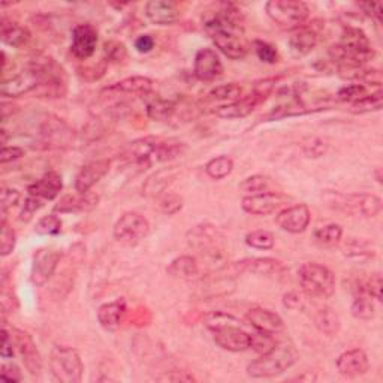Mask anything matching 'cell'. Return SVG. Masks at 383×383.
<instances>
[{
	"mask_svg": "<svg viewBox=\"0 0 383 383\" xmlns=\"http://www.w3.org/2000/svg\"><path fill=\"white\" fill-rule=\"evenodd\" d=\"M204 29L214 45L232 60L245 59L249 44L245 38L240 13L234 5L223 4L216 11H208L202 17Z\"/></svg>",
	"mask_w": 383,
	"mask_h": 383,
	"instance_id": "1",
	"label": "cell"
},
{
	"mask_svg": "<svg viewBox=\"0 0 383 383\" xmlns=\"http://www.w3.org/2000/svg\"><path fill=\"white\" fill-rule=\"evenodd\" d=\"M240 323L237 318L222 311H213L205 318V327L213 331L216 344L229 352H245L252 346V335Z\"/></svg>",
	"mask_w": 383,
	"mask_h": 383,
	"instance_id": "2",
	"label": "cell"
},
{
	"mask_svg": "<svg viewBox=\"0 0 383 383\" xmlns=\"http://www.w3.org/2000/svg\"><path fill=\"white\" fill-rule=\"evenodd\" d=\"M297 347L287 340L275 342L274 347L247 365V375L254 379L275 377L283 375L298 359Z\"/></svg>",
	"mask_w": 383,
	"mask_h": 383,
	"instance_id": "3",
	"label": "cell"
},
{
	"mask_svg": "<svg viewBox=\"0 0 383 383\" xmlns=\"http://www.w3.org/2000/svg\"><path fill=\"white\" fill-rule=\"evenodd\" d=\"M188 245L208 264L223 261L225 237L213 225H198L188 232Z\"/></svg>",
	"mask_w": 383,
	"mask_h": 383,
	"instance_id": "4",
	"label": "cell"
},
{
	"mask_svg": "<svg viewBox=\"0 0 383 383\" xmlns=\"http://www.w3.org/2000/svg\"><path fill=\"white\" fill-rule=\"evenodd\" d=\"M298 278L303 291L311 298L327 299L335 292V275L325 265L307 262L298 270Z\"/></svg>",
	"mask_w": 383,
	"mask_h": 383,
	"instance_id": "5",
	"label": "cell"
},
{
	"mask_svg": "<svg viewBox=\"0 0 383 383\" xmlns=\"http://www.w3.org/2000/svg\"><path fill=\"white\" fill-rule=\"evenodd\" d=\"M50 370L57 382L79 383L84 365L79 353L69 346H54L50 353Z\"/></svg>",
	"mask_w": 383,
	"mask_h": 383,
	"instance_id": "6",
	"label": "cell"
},
{
	"mask_svg": "<svg viewBox=\"0 0 383 383\" xmlns=\"http://www.w3.org/2000/svg\"><path fill=\"white\" fill-rule=\"evenodd\" d=\"M266 15L278 27L285 30H297L309 18V6L299 0H270L265 5Z\"/></svg>",
	"mask_w": 383,
	"mask_h": 383,
	"instance_id": "7",
	"label": "cell"
},
{
	"mask_svg": "<svg viewBox=\"0 0 383 383\" xmlns=\"http://www.w3.org/2000/svg\"><path fill=\"white\" fill-rule=\"evenodd\" d=\"M150 231L148 220L139 213L123 214L112 228V235L124 246H135L144 240Z\"/></svg>",
	"mask_w": 383,
	"mask_h": 383,
	"instance_id": "8",
	"label": "cell"
},
{
	"mask_svg": "<svg viewBox=\"0 0 383 383\" xmlns=\"http://www.w3.org/2000/svg\"><path fill=\"white\" fill-rule=\"evenodd\" d=\"M74 141V131L63 120L48 115L39 127V144L44 148H63Z\"/></svg>",
	"mask_w": 383,
	"mask_h": 383,
	"instance_id": "9",
	"label": "cell"
},
{
	"mask_svg": "<svg viewBox=\"0 0 383 383\" xmlns=\"http://www.w3.org/2000/svg\"><path fill=\"white\" fill-rule=\"evenodd\" d=\"M62 259V253L54 249H39L33 254L30 278L34 286H44L53 277L57 265Z\"/></svg>",
	"mask_w": 383,
	"mask_h": 383,
	"instance_id": "10",
	"label": "cell"
},
{
	"mask_svg": "<svg viewBox=\"0 0 383 383\" xmlns=\"http://www.w3.org/2000/svg\"><path fill=\"white\" fill-rule=\"evenodd\" d=\"M11 332H13L14 344L17 347L18 355L21 356L22 364H25V367L32 376H39L42 371V359L33 339L27 332L17 328H13Z\"/></svg>",
	"mask_w": 383,
	"mask_h": 383,
	"instance_id": "11",
	"label": "cell"
},
{
	"mask_svg": "<svg viewBox=\"0 0 383 383\" xmlns=\"http://www.w3.org/2000/svg\"><path fill=\"white\" fill-rule=\"evenodd\" d=\"M98 30L89 22L78 25L72 32L71 51L79 60H87L95 54L98 46Z\"/></svg>",
	"mask_w": 383,
	"mask_h": 383,
	"instance_id": "12",
	"label": "cell"
},
{
	"mask_svg": "<svg viewBox=\"0 0 383 383\" xmlns=\"http://www.w3.org/2000/svg\"><path fill=\"white\" fill-rule=\"evenodd\" d=\"M193 74L200 81H205V83H210V81L222 77L223 65L219 54L212 48L200 50L195 56Z\"/></svg>",
	"mask_w": 383,
	"mask_h": 383,
	"instance_id": "13",
	"label": "cell"
},
{
	"mask_svg": "<svg viewBox=\"0 0 383 383\" xmlns=\"http://www.w3.org/2000/svg\"><path fill=\"white\" fill-rule=\"evenodd\" d=\"M275 223L278 228L289 232V234H299L304 232L310 223V210L304 204L285 208L275 217Z\"/></svg>",
	"mask_w": 383,
	"mask_h": 383,
	"instance_id": "14",
	"label": "cell"
},
{
	"mask_svg": "<svg viewBox=\"0 0 383 383\" xmlns=\"http://www.w3.org/2000/svg\"><path fill=\"white\" fill-rule=\"evenodd\" d=\"M266 99L265 95L262 93L253 90L249 96L241 98L237 102L226 103V105L219 107L216 110V114L222 119H242L247 117L249 114L253 112V110L257 108L259 103H262Z\"/></svg>",
	"mask_w": 383,
	"mask_h": 383,
	"instance_id": "15",
	"label": "cell"
},
{
	"mask_svg": "<svg viewBox=\"0 0 383 383\" xmlns=\"http://www.w3.org/2000/svg\"><path fill=\"white\" fill-rule=\"evenodd\" d=\"M283 198L278 193L264 192L258 195H249L241 201V208L253 216H266L275 212L282 205Z\"/></svg>",
	"mask_w": 383,
	"mask_h": 383,
	"instance_id": "16",
	"label": "cell"
},
{
	"mask_svg": "<svg viewBox=\"0 0 383 383\" xmlns=\"http://www.w3.org/2000/svg\"><path fill=\"white\" fill-rule=\"evenodd\" d=\"M110 171V162L107 159L93 160L79 169L75 178V190L78 193L89 192L93 186L99 183Z\"/></svg>",
	"mask_w": 383,
	"mask_h": 383,
	"instance_id": "17",
	"label": "cell"
},
{
	"mask_svg": "<svg viewBox=\"0 0 383 383\" xmlns=\"http://www.w3.org/2000/svg\"><path fill=\"white\" fill-rule=\"evenodd\" d=\"M159 138L147 136L129 143L123 150V157L135 165L150 167V157L155 156Z\"/></svg>",
	"mask_w": 383,
	"mask_h": 383,
	"instance_id": "18",
	"label": "cell"
},
{
	"mask_svg": "<svg viewBox=\"0 0 383 383\" xmlns=\"http://www.w3.org/2000/svg\"><path fill=\"white\" fill-rule=\"evenodd\" d=\"M147 18L156 26H171L180 17L178 6L171 0H150L145 5Z\"/></svg>",
	"mask_w": 383,
	"mask_h": 383,
	"instance_id": "19",
	"label": "cell"
},
{
	"mask_svg": "<svg viewBox=\"0 0 383 383\" xmlns=\"http://www.w3.org/2000/svg\"><path fill=\"white\" fill-rule=\"evenodd\" d=\"M337 368L339 373L344 377L363 376L370 368L368 356L363 349L346 351L337 358Z\"/></svg>",
	"mask_w": 383,
	"mask_h": 383,
	"instance_id": "20",
	"label": "cell"
},
{
	"mask_svg": "<svg viewBox=\"0 0 383 383\" xmlns=\"http://www.w3.org/2000/svg\"><path fill=\"white\" fill-rule=\"evenodd\" d=\"M246 319L249 320V323L252 327L259 331V332H265V334H278L282 332L285 328L283 319L277 315V313L266 310V309H252L247 311Z\"/></svg>",
	"mask_w": 383,
	"mask_h": 383,
	"instance_id": "21",
	"label": "cell"
},
{
	"mask_svg": "<svg viewBox=\"0 0 383 383\" xmlns=\"http://www.w3.org/2000/svg\"><path fill=\"white\" fill-rule=\"evenodd\" d=\"M99 204V195L95 192H84L78 195H66L54 207L56 213L66 214V213H84L91 212Z\"/></svg>",
	"mask_w": 383,
	"mask_h": 383,
	"instance_id": "22",
	"label": "cell"
},
{
	"mask_svg": "<svg viewBox=\"0 0 383 383\" xmlns=\"http://www.w3.org/2000/svg\"><path fill=\"white\" fill-rule=\"evenodd\" d=\"M63 189V181L60 174L56 171H50L44 174V176L29 186V195L34 196V198H39L42 201H53L54 198L59 196V193Z\"/></svg>",
	"mask_w": 383,
	"mask_h": 383,
	"instance_id": "23",
	"label": "cell"
},
{
	"mask_svg": "<svg viewBox=\"0 0 383 383\" xmlns=\"http://www.w3.org/2000/svg\"><path fill=\"white\" fill-rule=\"evenodd\" d=\"M126 311H127L126 301L123 298L100 306L98 310V320L100 323V327L107 331L119 330L124 320Z\"/></svg>",
	"mask_w": 383,
	"mask_h": 383,
	"instance_id": "24",
	"label": "cell"
},
{
	"mask_svg": "<svg viewBox=\"0 0 383 383\" xmlns=\"http://www.w3.org/2000/svg\"><path fill=\"white\" fill-rule=\"evenodd\" d=\"M235 270L240 273L249 271L252 274L258 275H278L286 271L285 265L280 261H275L273 258H252L237 262Z\"/></svg>",
	"mask_w": 383,
	"mask_h": 383,
	"instance_id": "25",
	"label": "cell"
},
{
	"mask_svg": "<svg viewBox=\"0 0 383 383\" xmlns=\"http://www.w3.org/2000/svg\"><path fill=\"white\" fill-rule=\"evenodd\" d=\"M108 90L124 93V95H131V96L147 98L148 95H152L153 93V81L147 77H139V75L129 77L119 81V83H115Z\"/></svg>",
	"mask_w": 383,
	"mask_h": 383,
	"instance_id": "26",
	"label": "cell"
},
{
	"mask_svg": "<svg viewBox=\"0 0 383 383\" xmlns=\"http://www.w3.org/2000/svg\"><path fill=\"white\" fill-rule=\"evenodd\" d=\"M318 45V33L310 27H299L294 30L289 38V50L297 57L307 56Z\"/></svg>",
	"mask_w": 383,
	"mask_h": 383,
	"instance_id": "27",
	"label": "cell"
},
{
	"mask_svg": "<svg viewBox=\"0 0 383 383\" xmlns=\"http://www.w3.org/2000/svg\"><path fill=\"white\" fill-rule=\"evenodd\" d=\"M144 99L147 102V115L155 122H167L177 111L176 102L153 95V93Z\"/></svg>",
	"mask_w": 383,
	"mask_h": 383,
	"instance_id": "28",
	"label": "cell"
},
{
	"mask_svg": "<svg viewBox=\"0 0 383 383\" xmlns=\"http://www.w3.org/2000/svg\"><path fill=\"white\" fill-rule=\"evenodd\" d=\"M167 271L174 278H180V280H192V278H195L200 274V265L196 258L184 254V257L174 259L168 265Z\"/></svg>",
	"mask_w": 383,
	"mask_h": 383,
	"instance_id": "29",
	"label": "cell"
},
{
	"mask_svg": "<svg viewBox=\"0 0 383 383\" xmlns=\"http://www.w3.org/2000/svg\"><path fill=\"white\" fill-rule=\"evenodd\" d=\"M176 178V171L172 168L169 169H160L152 177H148L147 181L143 186V193L148 198H153V196H159L165 192V189Z\"/></svg>",
	"mask_w": 383,
	"mask_h": 383,
	"instance_id": "30",
	"label": "cell"
},
{
	"mask_svg": "<svg viewBox=\"0 0 383 383\" xmlns=\"http://www.w3.org/2000/svg\"><path fill=\"white\" fill-rule=\"evenodd\" d=\"M29 39H30V33L27 32L26 27H22L18 25V22L11 21L5 17L2 18V41L6 45L20 48V46L25 45Z\"/></svg>",
	"mask_w": 383,
	"mask_h": 383,
	"instance_id": "31",
	"label": "cell"
},
{
	"mask_svg": "<svg viewBox=\"0 0 383 383\" xmlns=\"http://www.w3.org/2000/svg\"><path fill=\"white\" fill-rule=\"evenodd\" d=\"M313 320H315L316 328L325 335H335L340 331V327H342L339 315L330 307L319 309L316 311L315 318H313Z\"/></svg>",
	"mask_w": 383,
	"mask_h": 383,
	"instance_id": "32",
	"label": "cell"
},
{
	"mask_svg": "<svg viewBox=\"0 0 383 383\" xmlns=\"http://www.w3.org/2000/svg\"><path fill=\"white\" fill-rule=\"evenodd\" d=\"M383 107V93L379 89L375 93H367L365 96L359 98L358 100L352 102V108L351 111L353 114H367V112H375L382 110Z\"/></svg>",
	"mask_w": 383,
	"mask_h": 383,
	"instance_id": "33",
	"label": "cell"
},
{
	"mask_svg": "<svg viewBox=\"0 0 383 383\" xmlns=\"http://www.w3.org/2000/svg\"><path fill=\"white\" fill-rule=\"evenodd\" d=\"M234 169V162L228 156H217L205 165L207 176L213 180H223Z\"/></svg>",
	"mask_w": 383,
	"mask_h": 383,
	"instance_id": "34",
	"label": "cell"
},
{
	"mask_svg": "<svg viewBox=\"0 0 383 383\" xmlns=\"http://www.w3.org/2000/svg\"><path fill=\"white\" fill-rule=\"evenodd\" d=\"M352 316L359 320H371L376 315V309L371 297L367 294H356L351 306Z\"/></svg>",
	"mask_w": 383,
	"mask_h": 383,
	"instance_id": "35",
	"label": "cell"
},
{
	"mask_svg": "<svg viewBox=\"0 0 383 383\" xmlns=\"http://www.w3.org/2000/svg\"><path fill=\"white\" fill-rule=\"evenodd\" d=\"M186 150V144L177 139H159L155 157L159 162H167L180 156Z\"/></svg>",
	"mask_w": 383,
	"mask_h": 383,
	"instance_id": "36",
	"label": "cell"
},
{
	"mask_svg": "<svg viewBox=\"0 0 383 383\" xmlns=\"http://www.w3.org/2000/svg\"><path fill=\"white\" fill-rule=\"evenodd\" d=\"M343 237V229L337 223L325 225L315 231V240L322 246H335L339 245Z\"/></svg>",
	"mask_w": 383,
	"mask_h": 383,
	"instance_id": "37",
	"label": "cell"
},
{
	"mask_svg": "<svg viewBox=\"0 0 383 383\" xmlns=\"http://www.w3.org/2000/svg\"><path fill=\"white\" fill-rule=\"evenodd\" d=\"M343 252L344 254L351 258H363V257H373L375 250L371 242L363 240V238H349L344 245H343Z\"/></svg>",
	"mask_w": 383,
	"mask_h": 383,
	"instance_id": "38",
	"label": "cell"
},
{
	"mask_svg": "<svg viewBox=\"0 0 383 383\" xmlns=\"http://www.w3.org/2000/svg\"><path fill=\"white\" fill-rule=\"evenodd\" d=\"M246 245L252 249H258V250H270L275 245V238L271 234L270 231L265 229H258V231H252L246 235Z\"/></svg>",
	"mask_w": 383,
	"mask_h": 383,
	"instance_id": "39",
	"label": "cell"
},
{
	"mask_svg": "<svg viewBox=\"0 0 383 383\" xmlns=\"http://www.w3.org/2000/svg\"><path fill=\"white\" fill-rule=\"evenodd\" d=\"M241 95H242V89L238 84L231 83V84H223L213 89L210 93H208V98H210L212 100L232 103V102L240 100Z\"/></svg>",
	"mask_w": 383,
	"mask_h": 383,
	"instance_id": "40",
	"label": "cell"
},
{
	"mask_svg": "<svg viewBox=\"0 0 383 383\" xmlns=\"http://www.w3.org/2000/svg\"><path fill=\"white\" fill-rule=\"evenodd\" d=\"M62 231V220L56 214H48L39 219V222L34 226V232L39 235H57Z\"/></svg>",
	"mask_w": 383,
	"mask_h": 383,
	"instance_id": "41",
	"label": "cell"
},
{
	"mask_svg": "<svg viewBox=\"0 0 383 383\" xmlns=\"http://www.w3.org/2000/svg\"><path fill=\"white\" fill-rule=\"evenodd\" d=\"M268 177L265 176H252L240 183V190L249 195H258L268 190Z\"/></svg>",
	"mask_w": 383,
	"mask_h": 383,
	"instance_id": "42",
	"label": "cell"
},
{
	"mask_svg": "<svg viewBox=\"0 0 383 383\" xmlns=\"http://www.w3.org/2000/svg\"><path fill=\"white\" fill-rule=\"evenodd\" d=\"M15 232L13 228H9L6 223V219H2V234H0V254L2 257H8L15 249Z\"/></svg>",
	"mask_w": 383,
	"mask_h": 383,
	"instance_id": "43",
	"label": "cell"
},
{
	"mask_svg": "<svg viewBox=\"0 0 383 383\" xmlns=\"http://www.w3.org/2000/svg\"><path fill=\"white\" fill-rule=\"evenodd\" d=\"M250 335H252V346L250 347H253V351H257L261 355L270 352L277 342L273 334H265V332L257 331Z\"/></svg>",
	"mask_w": 383,
	"mask_h": 383,
	"instance_id": "44",
	"label": "cell"
},
{
	"mask_svg": "<svg viewBox=\"0 0 383 383\" xmlns=\"http://www.w3.org/2000/svg\"><path fill=\"white\" fill-rule=\"evenodd\" d=\"M103 53H105L107 62L112 63H120L127 59V51L124 44L119 41H110L103 45Z\"/></svg>",
	"mask_w": 383,
	"mask_h": 383,
	"instance_id": "45",
	"label": "cell"
},
{
	"mask_svg": "<svg viewBox=\"0 0 383 383\" xmlns=\"http://www.w3.org/2000/svg\"><path fill=\"white\" fill-rule=\"evenodd\" d=\"M254 51H257V56L259 57V60L268 65H274L278 60V53L274 45L265 42V41H254L253 42Z\"/></svg>",
	"mask_w": 383,
	"mask_h": 383,
	"instance_id": "46",
	"label": "cell"
},
{
	"mask_svg": "<svg viewBox=\"0 0 383 383\" xmlns=\"http://www.w3.org/2000/svg\"><path fill=\"white\" fill-rule=\"evenodd\" d=\"M365 95H367V89L364 84H351L339 90L337 99L342 102H355Z\"/></svg>",
	"mask_w": 383,
	"mask_h": 383,
	"instance_id": "47",
	"label": "cell"
},
{
	"mask_svg": "<svg viewBox=\"0 0 383 383\" xmlns=\"http://www.w3.org/2000/svg\"><path fill=\"white\" fill-rule=\"evenodd\" d=\"M159 207H160V210L164 212L165 214H168V216L176 214L183 208V198L178 195H174V193L165 195L164 198L160 200Z\"/></svg>",
	"mask_w": 383,
	"mask_h": 383,
	"instance_id": "48",
	"label": "cell"
},
{
	"mask_svg": "<svg viewBox=\"0 0 383 383\" xmlns=\"http://www.w3.org/2000/svg\"><path fill=\"white\" fill-rule=\"evenodd\" d=\"M44 201L39 198H34V196H30L25 201V207H22L21 214H20V220L21 222H29V220L33 217V214L37 213L39 208H42Z\"/></svg>",
	"mask_w": 383,
	"mask_h": 383,
	"instance_id": "49",
	"label": "cell"
},
{
	"mask_svg": "<svg viewBox=\"0 0 383 383\" xmlns=\"http://www.w3.org/2000/svg\"><path fill=\"white\" fill-rule=\"evenodd\" d=\"M363 287L367 295L382 301V277L380 274H373L367 282H363Z\"/></svg>",
	"mask_w": 383,
	"mask_h": 383,
	"instance_id": "50",
	"label": "cell"
},
{
	"mask_svg": "<svg viewBox=\"0 0 383 383\" xmlns=\"http://www.w3.org/2000/svg\"><path fill=\"white\" fill-rule=\"evenodd\" d=\"M20 192L17 189H11V188H5L2 190V217L6 219V212L9 208H13L18 204L20 201Z\"/></svg>",
	"mask_w": 383,
	"mask_h": 383,
	"instance_id": "51",
	"label": "cell"
},
{
	"mask_svg": "<svg viewBox=\"0 0 383 383\" xmlns=\"http://www.w3.org/2000/svg\"><path fill=\"white\" fill-rule=\"evenodd\" d=\"M13 334V332H11ZM6 328L2 330V349H0V355H2L4 359H9V358H13L14 356V339H13V335H11Z\"/></svg>",
	"mask_w": 383,
	"mask_h": 383,
	"instance_id": "52",
	"label": "cell"
},
{
	"mask_svg": "<svg viewBox=\"0 0 383 383\" xmlns=\"http://www.w3.org/2000/svg\"><path fill=\"white\" fill-rule=\"evenodd\" d=\"M25 156V150L21 147H4L2 148V155H0V162H2V165L8 164V162H14L18 160Z\"/></svg>",
	"mask_w": 383,
	"mask_h": 383,
	"instance_id": "53",
	"label": "cell"
},
{
	"mask_svg": "<svg viewBox=\"0 0 383 383\" xmlns=\"http://www.w3.org/2000/svg\"><path fill=\"white\" fill-rule=\"evenodd\" d=\"M358 6L364 11V14L376 20L377 22H382L383 18V9L382 4H375V2H368V4H358Z\"/></svg>",
	"mask_w": 383,
	"mask_h": 383,
	"instance_id": "54",
	"label": "cell"
},
{
	"mask_svg": "<svg viewBox=\"0 0 383 383\" xmlns=\"http://www.w3.org/2000/svg\"><path fill=\"white\" fill-rule=\"evenodd\" d=\"M135 48L138 53L147 54L155 48V38L152 34H141L135 39Z\"/></svg>",
	"mask_w": 383,
	"mask_h": 383,
	"instance_id": "55",
	"label": "cell"
},
{
	"mask_svg": "<svg viewBox=\"0 0 383 383\" xmlns=\"http://www.w3.org/2000/svg\"><path fill=\"white\" fill-rule=\"evenodd\" d=\"M0 376H2L4 380L8 382H21V371L15 364H4L2 371H0Z\"/></svg>",
	"mask_w": 383,
	"mask_h": 383,
	"instance_id": "56",
	"label": "cell"
},
{
	"mask_svg": "<svg viewBox=\"0 0 383 383\" xmlns=\"http://www.w3.org/2000/svg\"><path fill=\"white\" fill-rule=\"evenodd\" d=\"M283 304L286 309H291V310L303 309V306H304L303 295L298 294V292H289L283 297Z\"/></svg>",
	"mask_w": 383,
	"mask_h": 383,
	"instance_id": "57",
	"label": "cell"
},
{
	"mask_svg": "<svg viewBox=\"0 0 383 383\" xmlns=\"http://www.w3.org/2000/svg\"><path fill=\"white\" fill-rule=\"evenodd\" d=\"M306 153L310 156V157H319L325 153V148H327V145H325V143H322L320 139H313V145H306Z\"/></svg>",
	"mask_w": 383,
	"mask_h": 383,
	"instance_id": "58",
	"label": "cell"
}]
</instances>
